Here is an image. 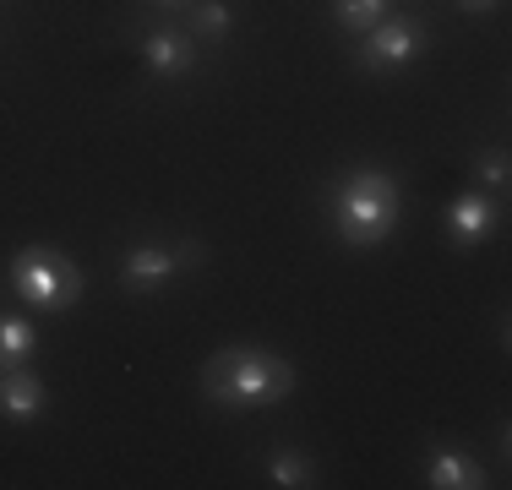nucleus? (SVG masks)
<instances>
[{"instance_id": "9", "label": "nucleus", "mask_w": 512, "mask_h": 490, "mask_svg": "<svg viewBox=\"0 0 512 490\" xmlns=\"http://www.w3.org/2000/svg\"><path fill=\"white\" fill-rule=\"evenodd\" d=\"M425 474H431L436 490H480V485H485V469H480V463L463 458V452H453V447H431Z\"/></svg>"}, {"instance_id": "8", "label": "nucleus", "mask_w": 512, "mask_h": 490, "mask_svg": "<svg viewBox=\"0 0 512 490\" xmlns=\"http://www.w3.org/2000/svg\"><path fill=\"white\" fill-rule=\"evenodd\" d=\"M496 229V207L485 191H463L453 207H447V235H453L458 245H480L485 235Z\"/></svg>"}, {"instance_id": "1", "label": "nucleus", "mask_w": 512, "mask_h": 490, "mask_svg": "<svg viewBox=\"0 0 512 490\" xmlns=\"http://www.w3.org/2000/svg\"><path fill=\"white\" fill-rule=\"evenodd\" d=\"M202 392L218 409H267L295 392V365L267 349H224L202 365Z\"/></svg>"}, {"instance_id": "5", "label": "nucleus", "mask_w": 512, "mask_h": 490, "mask_svg": "<svg viewBox=\"0 0 512 490\" xmlns=\"http://www.w3.org/2000/svg\"><path fill=\"white\" fill-rule=\"evenodd\" d=\"M180 267H186V262H180V251L148 240V245H131V251L120 256V284L137 289V294H153V289H164Z\"/></svg>"}, {"instance_id": "14", "label": "nucleus", "mask_w": 512, "mask_h": 490, "mask_svg": "<svg viewBox=\"0 0 512 490\" xmlns=\"http://www.w3.org/2000/svg\"><path fill=\"white\" fill-rule=\"evenodd\" d=\"M458 6H463V11H491L496 0H458Z\"/></svg>"}, {"instance_id": "4", "label": "nucleus", "mask_w": 512, "mask_h": 490, "mask_svg": "<svg viewBox=\"0 0 512 490\" xmlns=\"http://www.w3.org/2000/svg\"><path fill=\"white\" fill-rule=\"evenodd\" d=\"M425 49V28L420 17H409V11H387L382 22H376L371 33H365L360 44V66L371 71H393V66H409L414 55Z\"/></svg>"}, {"instance_id": "6", "label": "nucleus", "mask_w": 512, "mask_h": 490, "mask_svg": "<svg viewBox=\"0 0 512 490\" xmlns=\"http://www.w3.org/2000/svg\"><path fill=\"white\" fill-rule=\"evenodd\" d=\"M50 409V392H44V382L28 371V365H11V371H0V414L17 425L39 420V414Z\"/></svg>"}, {"instance_id": "11", "label": "nucleus", "mask_w": 512, "mask_h": 490, "mask_svg": "<svg viewBox=\"0 0 512 490\" xmlns=\"http://www.w3.org/2000/svg\"><path fill=\"white\" fill-rule=\"evenodd\" d=\"M387 11H393V0H333L338 28H349V33H371Z\"/></svg>"}, {"instance_id": "2", "label": "nucleus", "mask_w": 512, "mask_h": 490, "mask_svg": "<svg viewBox=\"0 0 512 490\" xmlns=\"http://www.w3.org/2000/svg\"><path fill=\"white\" fill-rule=\"evenodd\" d=\"M327 207H333L338 240H349V245H382L398 229L404 196H398V180H387L382 169H355V175L333 180Z\"/></svg>"}, {"instance_id": "3", "label": "nucleus", "mask_w": 512, "mask_h": 490, "mask_svg": "<svg viewBox=\"0 0 512 490\" xmlns=\"http://www.w3.org/2000/svg\"><path fill=\"white\" fill-rule=\"evenodd\" d=\"M6 284L22 305H39V311H71L88 289V273L71 262L55 245H22L6 267Z\"/></svg>"}, {"instance_id": "10", "label": "nucleus", "mask_w": 512, "mask_h": 490, "mask_svg": "<svg viewBox=\"0 0 512 490\" xmlns=\"http://www.w3.org/2000/svg\"><path fill=\"white\" fill-rule=\"evenodd\" d=\"M267 480L284 485V490L316 485V463L306 458V452H273V458H267Z\"/></svg>"}, {"instance_id": "15", "label": "nucleus", "mask_w": 512, "mask_h": 490, "mask_svg": "<svg viewBox=\"0 0 512 490\" xmlns=\"http://www.w3.org/2000/svg\"><path fill=\"white\" fill-rule=\"evenodd\" d=\"M153 6H186V0H153Z\"/></svg>"}, {"instance_id": "7", "label": "nucleus", "mask_w": 512, "mask_h": 490, "mask_svg": "<svg viewBox=\"0 0 512 490\" xmlns=\"http://www.w3.org/2000/svg\"><path fill=\"white\" fill-rule=\"evenodd\" d=\"M142 60H148V71H158V77H186L197 66V44L175 28H153L142 39Z\"/></svg>"}, {"instance_id": "12", "label": "nucleus", "mask_w": 512, "mask_h": 490, "mask_svg": "<svg viewBox=\"0 0 512 490\" xmlns=\"http://www.w3.org/2000/svg\"><path fill=\"white\" fill-rule=\"evenodd\" d=\"M191 28H197V33H218V39H224V33L235 28L229 0H197V6H191Z\"/></svg>"}, {"instance_id": "13", "label": "nucleus", "mask_w": 512, "mask_h": 490, "mask_svg": "<svg viewBox=\"0 0 512 490\" xmlns=\"http://www.w3.org/2000/svg\"><path fill=\"white\" fill-rule=\"evenodd\" d=\"M474 175H480V186H491V191H507V153H502V147H491V153H480V158H474Z\"/></svg>"}]
</instances>
